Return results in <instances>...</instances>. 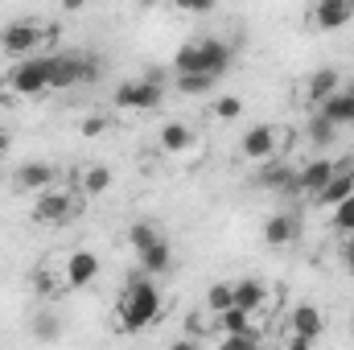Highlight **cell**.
<instances>
[{
	"mask_svg": "<svg viewBox=\"0 0 354 350\" xmlns=\"http://www.w3.org/2000/svg\"><path fill=\"white\" fill-rule=\"evenodd\" d=\"M330 223H334V231H338L342 239L354 235V198H346L342 206H334V219H330Z\"/></svg>",
	"mask_w": 354,
	"mask_h": 350,
	"instance_id": "29",
	"label": "cell"
},
{
	"mask_svg": "<svg viewBox=\"0 0 354 350\" xmlns=\"http://www.w3.org/2000/svg\"><path fill=\"white\" fill-rule=\"evenodd\" d=\"M322 116H326L334 128L354 124V95H351V91H338L334 99H326V103H322Z\"/></svg>",
	"mask_w": 354,
	"mask_h": 350,
	"instance_id": "20",
	"label": "cell"
},
{
	"mask_svg": "<svg viewBox=\"0 0 354 350\" xmlns=\"http://www.w3.org/2000/svg\"><path fill=\"white\" fill-rule=\"evenodd\" d=\"M280 132H284V128H272V124L248 128L243 140H239V157H243V161H256V165L276 161V153H280Z\"/></svg>",
	"mask_w": 354,
	"mask_h": 350,
	"instance_id": "8",
	"label": "cell"
},
{
	"mask_svg": "<svg viewBox=\"0 0 354 350\" xmlns=\"http://www.w3.org/2000/svg\"><path fill=\"white\" fill-rule=\"evenodd\" d=\"M330 177H334V161H326V157H317V161H309L305 169H297V194H322L326 185H330Z\"/></svg>",
	"mask_w": 354,
	"mask_h": 350,
	"instance_id": "13",
	"label": "cell"
},
{
	"mask_svg": "<svg viewBox=\"0 0 354 350\" xmlns=\"http://www.w3.org/2000/svg\"><path fill=\"white\" fill-rule=\"evenodd\" d=\"M334 132H338V128H334V124H330V120H326L322 111H317V116H313V120L305 124V136H309L313 145H330V140H334Z\"/></svg>",
	"mask_w": 354,
	"mask_h": 350,
	"instance_id": "27",
	"label": "cell"
},
{
	"mask_svg": "<svg viewBox=\"0 0 354 350\" xmlns=\"http://www.w3.org/2000/svg\"><path fill=\"white\" fill-rule=\"evenodd\" d=\"M33 334H37L41 342H54V338H58V322H54V317H33Z\"/></svg>",
	"mask_w": 354,
	"mask_h": 350,
	"instance_id": "31",
	"label": "cell"
},
{
	"mask_svg": "<svg viewBox=\"0 0 354 350\" xmlns=\"http://www.w3.org/2000/svg\"><path fill=\"white\" fill-rule=\"evenodd\" d=\"M99 75V62L83 54H50V91H71L79 83H91Z\"/></svg>",
	"mask_w": 354,
	"mask_h": 350,
	"instance_id": "4",
	"label": "cell"
},
{
	"mask_svg": "<svg viewBox=\"0 0 354 350\" xmlns=\"http://www.w3.org/2000/svg\"><path fill=\"white\" fill-rule=\"evenodd\" d=\"M128 243H132V252H136V256H145L149 248H157V243H161V235H157V227H153V223H136V227H128Z\"/></svg>",
	"mask_w": 354,
	"mask_h": 350,
	"instance_id": "25",
	"label": "cell"
},
{
	"mask_svg": "<svg viewBox=\"0 0 354 350\" xmlns=\"http://www.w3.org/2000/svg\"><path fill=\"white\" fill-rule=\"evenodd\" d=\"M169 350H202V342H194V338H177Z\"/></svg>",
	"mask_w": 354,
	"mask_h": 350,
	"instance_id": "36",
	"label": "cell"
},
{
	"mask_svg": "<svg viewBox=\"0 0 354 350\" xmlns=\"http://www.w3.org/2000/svg\"><path fill=\"white\" fill-rule=\"evenodd\" d=\"M136 260H140V272H145V276H161V272H169V268H174V248L161 239L157 248H149V252H145V256H136Z\"/></svg>",
	"mask_w": 354,
	"mask_h": 350,
	"instance_id": "22",
	"label": "cell"
},
{
	"mask_svg": "<svg viewBox=\"0 0 354 350\" xmlns=\"http://www.w3.org/2000/svg\"><path fill=\"white\" fill-rule=\"evenodd\" d=\"M41 91H50V54H46V58H25V62L12 66V75L0 83L4 103H12V99H33V95H41Z\"/></svg>",
	"mask_w": 354,
	"mask_h": 350,
	"instance_id": "3",
	"label": "cell"
},
{
	"mask_svg": "<svg viewBox=\"0 0 354 350\" xmlns=\"http://www.w3.org/2000/svg\"><path fill=\"white\" fill-rule=\"evenodd\" d=\"M210 111H214L218 120H239V116H243V99H235V95H218V99L210 103Z\"/></svg>",
	"mask_w": 354,
	"mask_h": 350,
	"instance_id": "30",
	"label": "cell"
},
{
	"mask_svg": "<svg viewBox=\"0 0 354 350\" xmlns=\"http://www.w3.org/2000/svg\"><path fill=\"white\" fill-rule=\"evenodd\" d=\"M83 194H71V190H46L33 198V223H66L75 210H83Z\"/></svg>",
	"mask_w": 354,
	"mask_h": 350,
	"instance_id": "7",
	"label": "cell"
},
{
	"mask_svg": "<svg viewBox=\"0 0 354 350\" xmlns=\"http://www.w3.org/2000/svg\"><path fill=\"white\" fill-rule=\"evenodd\" d=\"M46 37H54V29L46 33V25H41V21H12V25H4V29H0V50H4V54H12V58H29Z\"/></svg>",
	"mask_w": 354,
	"mask_h": 350,
	"instance_id": "5",
	"label": "cell"
},
{
	"mask_svg": "<svg viewBox=\"0 0 354 350\" xmlns=\"http://www.w3.org/2000/svg\"><path fill=\"white\" fill-rule=\"evenodd\" d=\"M189 145H194V132H189V124H181V120H169L165 128H161V149L165 153H189Z\"/></svg>",
	"mask_w": 354,
	"mask_h": 350,
	"instance_id": "21",
	"label": "cell"
},
{
	"mask_svg": "<svg viewBox=\"0 0 354 350\" xmlns=\"http://www.w3.org/2000/svg\"><path fill=\"white\" fill-rule=\"evenodd\" d=\"M4 149H8V136H4V128H0V153H4Z\"/></svg>",
	"mask_w": 354,
	"mask_h": 350,
	"instance_id": "37",
	"label": "cell"
},
{
	"mask_svg": "<svg viewBox=\"0 0 354 350\" xmlns=\"http://www.w3.org/2000/svg\"><path fill=\"white\" fill-rule=\"evenodd\" d=\"M107 185H111V169H107V165H91L87 174L79 177V194H83V198H99Z\"/></svg>",
	"mask_w": 354,
	"mask_h": 350,
	"instance_id": "24",
	"label": "cell"
},
{
	"mask_svg": "<svg viewBox=\"0 0 354 350\" xmlns=\"http://www.w3.org/2000/svg\"><path fill=\"white\" fill-rule=\"evenodd\" d=\"M103 128H107V120H103V116H87V120L79 124V132H83V136H99Z\"/></svg>",
	"mask_w": 354,
	"mask_h": 350,
	"instance_id": "33",
	"label": "cell"
},
{
	"mask_svg": "<svg viewBox=\"0 0 354 350\" xmlns=\"http://www.w3.org/2000/svg\"><path fill=\"white\" fill-rule=\"evenodd\" d=\"M284 350H313V342H305V338H292V334H288V338H284Z\"/></svg>",
	"mask_w": 354,
	"mask_h": 350,
	"instance_id": "35",
	"label": "cell"
},
{
	"mask_svg": "<svg viewBox=\"0 0 354 350\" xmlns=\"http://www.w3.org/2000/svg\"><path fill=\"white\" fill-rule=\"evenodd\" d=\"M351 21H354V0H317L309 8V25L322 29V33H334Z\"/></svg>",
	"mask_w": 354,
	"mask_h": 350,
	"instance_id": "9",
	"label": "cell"
},
{
	"mask_svg": "<svg viewBox=\"0 0 354 350\" xmlns=\"http://www.w3.org/2000/svg\"><path fill=\"white\" fill-rule=\"evenodd\" d=\"M95 276H99V256H95V252H71L66 264H62L66 288H87Z\"/></svg>",
	"mask_w": 354,
	"mask_h": 350,
	"instance_id": "12",
	"label": "cell"
},
{
	"mask_svg": "<svg viewBox=\"0 0 354 350\" xmlns=\"http://www.w3.org/2000/svg\"><path fill=\"white\" fill-rule=\"evenodd\" d=\"M346 198H354V157L351 161H334V177H330V185H326L313 202L326 206V210H334V206H342Z\"/></svg>",
	"mask_w": 354,
	"mask_h": 350,
	"instance_id": "10",
	"label": "cell"
},
{
	"mask_svg": "<svg viewBox=\"0 0 354 350\" xmlns=\"http://www.w3.org/2000/svg\"><path fill=\"white\" fill-rule=\"evenodd\" d=\"M210 330H218V322H214V317H210L206 309H198V313H189V317H185V338L202 342V338H206Z\"/></svg>",
	"mask_w": 354,
	"mask_h": 350,
	"instance_id": "26",
	"label": "cell"
},
{
	"mask_svg": "<svg viewBox=\"0 0 354 350\" xmlns=\"http://www.w3.org/2000/svg\"><path fill=\"white\" fill-rule=\"evenodd\" d=\"M342 260H346V268L354 272V235H346V239H342Z\"/></svg>",
	"mask_w": 354,
	"mask_h": 350,
	"instance_id": "34",
	"label": "cell"
},
{
	"mask_svg": "<svg viewBox=\"0 0 354 350\" xmlns=\"http://www.w3.org/2000/svg\"><path fill=\"white\" fill-rule=\"evenodd\" d=\"M202 309H206L210 317H223L227 309H235V284H223V280H218V284H210V288H206V305H202Z\"/></svg>",
	"mask_w": 354,
	"mask_h": 350,
	"instance_id": "23",
	"label": "cell"
},
{
	"mask_svg": "<svg viewBox=\"0 0 354 350\" xmlns=\"http://www.w3.org/2000/svg\"><path fill=\"white\" fill-rule=\"evenodd\" d=\"M161 99H165L161 75L132 79V83H120L115 87V107H124V111H153V107H161Z\"/></svg>",
	"mask_w": 354,
	"mask_h": 350,
	"instance_id": "6",
	"label": "cell"
},
{
	"mask_svg": "<svg viewBox=\"0 0 354 350\" xmlns=\"http://www.w3.org/2000/svg\"><path fill=\"white\" fill-rule=\"evenodd\" d=\"M157 317H161V288L140 272V276L124 288V297L115 301V322L124 326V334H132V330L153 326Z\"/></svg>",
	"mask_w": 354,
	"mask_h": 350,
	"instance_id": "1",
	"label": "cell"
},
{
	"mask_svg": "<svg viewBox=\"0 0 354 350\" xmlns=\"http://www.w3.org/2000/svg\"><path fill=\"white\" fill-rule=\"evenodd\" d=\"M338 91H342V75H338V71H330V66H322V71H313V75H309V83H305V99L322 107V103H326V99H334Z\"/></svg>",
	"mask_w": 354,
	"mask_h": 350,
	"instance_id": "14",
	"label": "cell"
},
{
	"mask_svg": "<svg viewBox=\"0 0 354 350\" xmlns=\"http://www.w3.org/2000/svg\"><path fill=\"white\" fill-rule=\"evenodd\" d=\"M297 231H301L297 214H272L264 223V243L268 248H288V243L297 239Z\"/></svg>",
	"mask_w": 354,
	"mask_h": 350,
	"instance_id": "16",
	"label": "cell"
},
{
	"mask_svg": "<svg viewBox=\"0 0 354 350\" xmlns=\"http://www.w3.org/2000/svg\"><path fill=\"white\" fill-rule=\"evenodd\" d=\"M260 185L276 190V194H297V169L280 165V161H268L264 169H260Z\"/></svg>",
	"mask_w": 354,
	"mask_h": 350,
	"instance_id": "19",
	"label": "cell"
},
{
	"mask_svg": "<svg viewBox=\"0 0 354 350\" xmlns=\"http://www.w3.org/2000/svg\"><path fill=\"white\" fill-rule=\"evenodd\" d=\"M288 334L292 338H305V342H317L326 334V313L317 305H297L288 313Z\"/></svg>",
	"mask_w": 354,
	"mask_h": 350,
	"instance_id": "11",
	"label": "cell"
},
{
	"mask_svg": "<svg viewBox=\"0 0 354 350\" xmlns=\"http://www.w3.org/2000/svg\"><path fill=\"white\" fill-rule=\"evenodd\" d=\"M346 91H351V95H354V83H351V87H346Z\"/></svg>",
	"mask_w": 354,
	"mask_h": 350,
	"instance_id": "38",
	"label": "cell"
},
{
	"mask_svg": "<svg viewBox=\"0 0 354 350\" xmlns=\"http://www.w3.org/2000/svg\"><path fill=\"white\" fill-rule=\"evenodd\" d=\"M268 305V284L264 280H239L235 284V309H243V313H260Z\"/></svg>",
	"mask_w": 354,
	"mask_h": 350,
	"instance_id": "17",
	"label": "cell"
},
{
	"mask_svg": "<svg viewBox=\"0 0 354 350\" xmlns=\"http://www.w3.org/2000/svg\"><path fill=\"white\" fill-rule=\"evenodd\" d=\"M214 350H260V338L256 334H248V338H223Z\"/></svg>",
	"mask_w": 354,
	"mask_h": 350,
	"instance_id": "32",
	"label": "cell"
},
{
	"mask_svg": "<svg viewBox=\"0 0 354 350\" xmlns=\"http://www.w3.org/2000/svg\"><path fill=\"white\" fill-rule=\"evenodd\" d=\"M218 322V334L223 338H248V334H256L260 338V330H256V313H243V309H227L223 317H214Z\"/></svg>",
	"mask_w": 354,
	"mask_h": 350,
	"instance_id": "18",
	"label": "cell"
},
{
	"mask_svg": "<svg viewBox=\"0 0 354 350\" xmlns=\"http://www.w3.org/2000/svg\"><path fill=\"white\" fill-rule=\"evenodd\" d=\"M231 66V46L223 37H198L189 46H181L174 58L177 75H206V79H223Z\"/></svg>",
	"mask_w": 354,
	"mask_h": 350,
	"instance_id": "2",
	"label": "cell"
},
{
	"mask_svg": "<svg viewBox=\"0 0 354 350\" xmlns=\"http://www.w3.org/2000/svg\"><path fill=\"white\" fill-rule=\"evenodd\" d=\"M218 79H206V75H177V91L181 95H210Z\"/></svg>",
	"mask_w": 354,
	"mask_h": 350,
	"instance_id": "28",
	"label": "cell"
},
{
	"mask_svg": "<svg viewBox=\"0 0 354 350\" xmlns=\"http://www.w3.org/2000/svg\"><path fill=\"white\" fill-rule=\"evenodd\" d=\"M50 185H54V165H46V161H29L17 169V190H25V194H46Z\"/></svg>",
	"mask_w": 354,
	"mask_h": 350,
	"instance_id": "15",
	"label": "cell"
}]
</instances>
